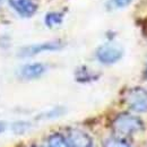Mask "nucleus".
Listing matches in <instances>:
<instances>
[{
    "label": "nucleus",
    "mask_w": 147,
    "mask_h": 147,
    "mask_svg": "<svg viewBox=\"0 0 147 147\" xmlns=\"http://www.w3.org/2000/svg\"><path fill=\"white\" fill-rule=\"evenodd\" d=\"M5 129H6V123L2 122V121H0V134H1L2 131H5Z\"/></svg>",
    "instance_id": "nucleus-12"
},
{
    "label": "nucleus",
    "mask_w": 147,
    "mask_h": 147,
    "mask_svg": "<svg viewBox=\"0 0 147 147\" xmlns=\"http://www.w3.org/2000/svg\"><path fill=\"white\" fill-rule=\"evenodd\" d=\"M48 147H70V145L61 134H53L48 139Z\"/></svg>",
    "instance_id": "nucleus-8"
},
{
    "label": "nucleus",
    "mask_w": 147,
    "mask_h": 147,
    "mask_svg": "<svg viewBox=\"0 0 147 147\" xmlns=\"http://www.w3.org/2000/svg\"><path fill=\"white\" fill-rule=\"evenodd\" d=\"M132 0H109L108 8L109 9H121L129 6Z\"/></svg>",
    "instance_id": "nucleus-10"
},
{
    "label": "nucleus",
    "mask_w": 147,
    "mask_h": 147,
    "mask_svg": "<svg viewBox=\"0 0 147 147\" xmlns=\"http://www.w3.org/2000/svg\"><path fill=\"white\" fill-rule=\"evenodd\" d=\"M104 147H130L123 140L119 138H110L104 143Z\"/></svg>",
    "instance_id": "nucleus-11"
},
{
    "label": "nucleus",
    "mask_w": 147,
    "mask_h": 147,
    "mask_svg": "<svg viewBox=\"0 0 147 147\" xmlns=\"http://www.w3.org/2000/svg\"><path fill=\"white\" fill-rule=\"evenodd\" d=\"M67 140L70 147H93V140L90 135L80 129H70Z\"/></svg>",
    "instance_id": "nucleus-6"
},
{
    "label": "nucleus",
    "mask_w": 147,
    "mask_h": 147,
    "mask_svg": "<svg viewBox=\"0 0 147 147\" xmlns=\"http://www.w3.org/2000/svg\"><path fill=\"white\" fill-rule=\"evenodd\" d=\"M145 75H146V77H147V67H146V71H145Z\"/></svg>",
    "instance_id": "nucleus-13"
},
{
    "label": "nucleus",
    "mask_w": 147,
    "mask_h": 147,
    "mask_svg": "<svg viewBox=\"0 0 147 147\" xmlns=\"http://www.w3.org/2000/svg\"><path fill=\"white\" fill-rule=\"evenodd\" d=\"M45 66L43 63L35 62V63H28L25 65L20 68L19 75L24 79H35L41 77L43 74L45 73Z\"/></svg>",
    "instance_id": "nucleus-7"
},
{
    "label": "nucleus",
    "mask_w": 147,
    "mask_h": 147,
    "mask_svg": "<svg viewBox=\"0 0 147 147\" xmlns=\"http://www.w3.org/2000/svg\"><path fill=\"white\" fill-rule=\"evenodd\" d=\"M33 147H41V146H33Z\"/></svg>",
    "instance_id": "nucleus-14"
},
{
    "label": "nucleus",
    "mask_w": 147,
    "mask_h": 147,
    "mask_svg": "<svg viewBox=\"0 0 147 147\" xmlns=\"http://www.w3.org/2000/svg\"><path fill=\"white\" fill-rule=\"evenodd\" d=\"M123 55V50L120 45L107 43L101 45L96 51V58L104 65H112L119 61Z\"/></svg>",
    "instance_id": "nucleus-3"
},
{
    "label": "nucleus",
    "mask_w": 147,
    "mask_h": 147,
    "mask_svg": "<svg viewBox=\"0 0 147 147\" xmlns=\"http://www.w3.org/2000/svg\"><path fill=\"white\" fill-rule=\"evenodd\" d=\"M62 48V43L60 41H50L44 43H38L28 45L20 50V55L23 57H32V55H38L42 52H49V51H57Z\"/></svg>",
    "instance_id": "nucleus-4"
},
{
    "label": "nucleus",
    "mask_w": 147,
    "mask_h": 147,
    "mask_svg": "<svg viewBox=\"0 0 147 147\" xmlns=\"http://www.w3.org/2000/svg\"><path fill=\"white\" fill-rule=\"evenodd\" d=\"M9 5L22 17H31L37 10L34 0H9Z\"/></svg>",
    "instance_id": "nucleus-5"
},
{
    "label": "nucleus",
    "mask_w": 147,
    "mask_h": 147,
    "mask_svg": "<svg viewBox=\"0 0 147 147\" xmlns=\"http://www.w3.org/2000/svg\"><path fill=\"white\" fill-rule=\"evenodd\" d=\"M125 101L130 110L139 113L147 112V90L145 88L135 87L129 90Z\"/></svg>",
    "instance_id": "nucleus-2"
},
{
    "label": "nucleus",
    "mask_w": 147,
    "mask_h": 147,
    "mask_svg": "<svg viewBox=\"0 0 147 147\" xmlns=\"http://www.w3.org/2000/svg\"><path fill=\"white\" fill-rule=\"evenodd\" d=\"M112 128L115 134L120 136H131L144 129L143 121L132 114L121 113L115 117L112 122Z\"/></svg>",
    "instance_id": "nucleus-1"
},
{
    "label": "nucleus",
    "mask_w": 147,
    "mask_h": 147,
    "mask_svg": "<svg viewBox=\"0 0 147 147\" xmlns=\"http://www.w3.org/2000/svg\"><path fill=\"white\" fill-rule=\"evenodd\" d=\"M63 20V14L62 13H58V11H52L47 14L45 16V24L49 27H55L58 26L62 23Z\"/></svg>",
    "instance_id": "nucleus-9"
}]
</instances>
